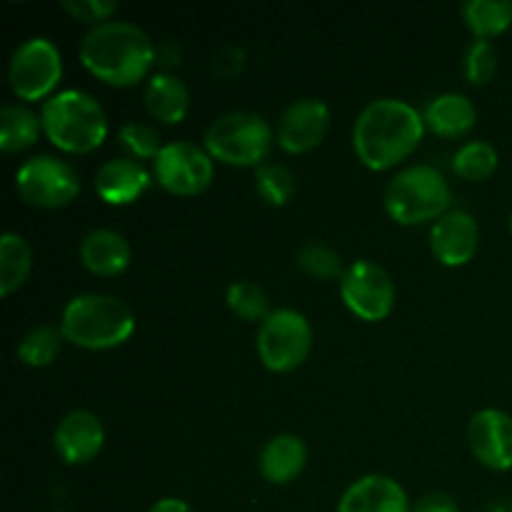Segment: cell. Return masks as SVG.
<instances>
[{
  "label": "cell",
  "instance_id": "d6986e66",
  "mask_svg": "<svg viewBox=\"0 0 512 512\" xmlns=\"http://www.w3.org/2000/svg\"><path fill=\"white\" fill-rule=\"evenodd\" d=\"M308 465V445L295 433H278L263 445L258 470L270 485H290L303 475Z\"/></svg>",
  "mask_w": 512,
  "mask_h": 512
},
{
  "label": "cell",
  "instance_id": "3957f363",
  "mask_svg": "<svg viewBox=\"0 0 512 512\" xmlns=\"http://www.w3.org/2000/svg\"><path fill=\"white\" fill-rule=\"evenodd\" d=\"M65 343L85 350H110L128 343L135 315L128 303L108 293H83L68 300L60 315Z\"/></svg>",
  "mask_w": 512,
  "mask_h": 512
},
{
  "label": "cell",
  "instance_id": "d590c367",
  "mask_svg": "<svg viewBox=\"0 0 512 512\" xmlns=\"http://www.w3.org/2000/svg\"><path fill=\"white\" fill-rule=\"evenodd\" d=\"M510 233H512V210H510Z\"/></svg>",
  "mask_w": 512,
  "mask_h": 512
},
{
  "label": "cell",
  "instance_id": "836d02e7",
  "mask_svg": "<svg viewBox=\"0 0 512 512\" xmlns=\"http://www.w3.org/2000/svg\"><path fill=\"white\" fill-rule=\"evenodd\" d=\"M148 512H195V510L180 498H160L158 503L150 505Z\"/></svg>",
  "mask_w": 512,
  "mask_h": 512
},
{
  "label": "cell",
  "instance_id": "f1b7e54d",
  "mask_svg": "<svg viewBox=\"0 0 512 512\" xmlns=\"http://www.w3.org/2000/svg\"><path fill=\"white\" fill-rule=\"evenodd\" d=\"M295 263H298V268L305 275H310L315 280H338L345 273L340 253L335 248H330L328 243H323V240L305 243L298 250V255H295Z\"/></svg>",
  "mask_w": 512,
  "mask_h": 512
},
{
  "label": "cell",
  "instance_id": "9c48e42d",
  "mask_svg": "<svg viewBox=\"0 0 512 512\" xmlns=\"http://www.w3.org/2000/svg\"><path fill=\"white\" fill-rule=\"evenodd\" d=\"M15 190L20 200L40 210L65 208L80 193V175L68 160L55 155H33L15 170Z\"/></svg>",
  "mask_w": 512,
  "mask_h": 512
},
{
  "label": "cell",
  "instance_id": "7c38bea8",
  "mask_svg": "<svg viewBox=\"0 0 512 512\" xmlns=\"http://www.w3.org/2000/svg\"><path fill=\"white\" fill-rule=\"evenodd\" d=\"M330 108L320 98H298L285 105L275 123V143L290 155H303L318 148L330 130Z\"/></svg>",
  "mask_w": 512,
  "mask_h": 512
},
{
  "label": "cell",
  "instance_id": "44dd1931",
  "mask_svg": "<svg viewBox=\"0 0 512 512\" xmlns=\"http://www.w3.org/2000/svg\"><path fill=\"white\" fill-rule=\"evenodd\" d=\"M143 103L150 118L160 120L165 125H175L185 120L190 110V90L178 75L173 73H153L143 88Z\"/></svg>",
  "mask_w": 512,
  "mask_h": 512
},
{
  "label": "cell",
  "instance_id": "5bb4252c",
  "mask_svg": "<svg viewBox=\"0 0 512 512\" xmlns=\"http://www.w3.org/2000/svg\"><path fill=\"white\" fill-rule=\"evenodd\" d=\"M480 248V225L468 210H448L430 225V253L445 268H463Z\"/></svg>",
  "mask_w": 512,
  "mask_h": 512
},
{
  "label": "cell",
  "instance_id": "277c9868",
  "mask_svg": "<svg viewBox=\"0 0 512 512\" xmlns=\"http://www.w3.org/2000/svg\"><path fill=\"white\" fill-rule=\"evenodd\" d=\"M43 133L63 153L88 155L108 138V115L85 90H60L40 108Z\"/></svg>",
  "mask_w": 512,
  "mask_h": 512
},
{
  "label": "cell",
  "instance_id": "d6a6232c",
  "mask_svg": "<svg viewBox=\"0 0 512 512\" xmlns=\"http://www.w3.org/2000/svg\"><path fill=\"white\" fill-rule=\"evenodd\" d=\"M410 512H460V505L455 503V498L445 493H428L418 503H413Z\"/></svg>",
  "mask_w": 512,
  "mask_h": 512
},
{
  "label": "cell",
  "instance_id": "f546056e",
  "mask_svg": "<svg viewBox=\"0 0 512 512\" xmlns=\"http://www.w3.org/2000/svg\"><path fill=\"white\" fill-rule=\"evenodd\" d=\"M118 143L123 145L128 158L138 160V163H143V160H155L165 145L160 143L158 130L148 123H140V120H130V123L120 125Z\"/></svg>",
  "mask_w": 512,
  "mask_h": 512
},
{
  "label": "cell",
  "instance_id": "d4e9b609",
  "mask_svg": "<svg viewBox=\"0 0 512 512\" xmlns=\"http://www.w3.org/2000/svg\"><path fill=\"white\" fill-rule=\"evenodd\" d=\"M65 343V335L60 330V325L53 323H40L33 325L28 333L20 338L18 348V360L28 368H48L55 358H58L60 348Z\"/></svg>",
  "mask_w": 512,
  "mask_h": 512
},
{
  "label": "cell",
  "instance_id": "7402d4cb",
  "mask_svg": "<svg viewBox=\"0 0 512 512\" xmlns=\"http://www.w3.org/2000/svg\"><path fill=\"white\" fill-rule=\"evenodd\" d=\"M43 120L28 105L8 103L0 108V148L3 153H20L38 143Z\"/></svg>",
  "mask_w": 512,
  "mask_h": 512
},
{
  "label": "cell",
  "instance_id": "9a60e30c",
  "mask_svg": "<svg viewBox=\"0 0 512 512\" xmlns=\"http://www.w3.org/2000/svg\"><path fill=\"white\" fill-rule=\"evenodd\" d=\"M53 445L68 465H85L100 455L105 445V428L93 410H70L53 433Z\"/></svg>",
  "mask_w": 512,
  "mask_h": 512
},
{
  "label": "cell",
  "instance_id": "4fadbf2b",
  "mask_svg": "<svg viewBox=\"0 0 512 512\" xmlns=\"http://www.w3.org/2000/svg\"><path fill=\"white\" fill-rule=\"evenodd\" d=\"M468 445L480 465L495 473L512 470V415L500 408H483L470 418Z\"/></svg>",
  "mask_w": 512,
  "mask_h": 512
},
{
  "label": "cell",
  "instance_id": "4316f807",
  "mask_svg": "<svg viewBox=\"0 0 512 512\" xmlns=\"http://www.w3.org/2000/svg\"><path fill=\"white\" fill-rule=\"evenodd\" d=\"M255 193L268 205L283 208L298 193V180L288 165L263 163L260 168H255Z\"/></svg>",
  "mask_w": 512,
  "mask_h": 512
},
{
  "label": "cell",
  "instance_id": "8992f818",
  "mask_svg": "<svg viewBox=\"0 0 512 512\" xmlns=\"http://www.w3.org/2000/svg\"><path fill=\"white\" fill-rule=\"evenodd\" d=\"M275 145V128L253 110H230L208 125L203 148L210 158L233 168H260Z\"/></svg>",
  "mask_w": 512,
  "mask_h": 512
},
{
  "label": "cell",
  "instance_id": "ac0fdd59",
  "mask_svg": "<svg viewBox=\"0 0 512 512\" xmlns=\"http://www.w3.org/2000/svg\"><path fill=\"white\" fill-rule=\"evenodd\" d=\"M78 253L83 268L100 278H115V275L125 273L130 258H133V250H130L125 235L113 228H93L90 233H85Z\"/></svg>",
  "mask_w": 512,
  "mask_h": 512
},
{
  "label": "cell",
  "instance_id": "2e32d148",
  "mask_svg": "<svg viewBox=\"0 0 512 512\" xmlns=\"http://www.w3.org/2000/svg\"><path fill=\"white\" fill-rule=\"evenodd\" d=\"M408 493L395 478L383 473H370L348 485L338 500L335 512H410Z\"/></svg>",
  "mask_w": 512,
  "mask_h": 512
},
{
  "label": "cell",
  "instance_id": "603a6c76",
  "mask_svg": "<svg viewBox=\"0 0 512 512\" xmlns=\"http://www.w3.org/2000/svg\"><path fill=\"white\" fill-rule=\"evenodd\" d=\"M33 270V250L20 233H3L0 238V295L8 298L20 290Z\"/></svg>",
  "mask_w": 512,
  "mask_h": 512
},
{
  "label": "cell",
  "instance_id": "ffe728a7",
  "mask_svg": "<svg viewBox=\"0 0 512 512\" xmlns=\"http://www.w3.org/2000/svg\"><path fill=\"white\" fill-rule=\"evenodd\" d=\"M425 128L440 138L468 135L478 123V108L465 93H440L425 105Z\"/></svg>",
  "mask_w": 512,
  "mask_h": 512
},
{
  "label": "cell",
  "instance_id": "e0dca14e",
  "mask_svg": "<svg viewBox=\"0 0 512 512\" xmlns=\"http://www.w3.org/2000/svg\"><path fill=\"white\" fill-rule=\"evenodd\" d=\"M150 188V173L133 158H113L95 173V193L108 205H130Z\"/></svg>",
  "mask_w": 512,
  "mask_h": 512
},
{
  "label": "cell",
  "instance_id": "8fae6325",
  "mask_svg": "<svg viewBox=\"0 0 512 512\" xmlns=\"http://www.w3.org/2000/svg\"><path fill=\"white\" fill-rule=\"evenodd\" d=\"M153 178L168 193L190 198L210 188L215 178V160L193 140H173L165 143L153 160Z\"/></svg>",
  "mask_w": 512,
  "mask_h": 512
},
{
  "label": "cell",
  "instance_id": "83f0119b",
  "mask_svg": "<svg viewBox=\"0 0 512 512\" xmlns=\"http://www.w3.org/2000/svg\"><path fill=\"white\" fill-rule=\"evenodd\" d=\"M225 303H228L230 313L235 318L248 320V323H255V320L263 323L270 315L268 293L258 283H253V280H235V283H230L228 293H225Z\"/></svg>",
  "mask_w": 512,
  "mask_h": 512
},
{
  "label": "cell",
  "instance_id": "484cf974",
  "mask_svg": "<svg viewBox=\"0 0 512 512\" xmlns=\"http://www.w3.org/2000/svg\"><path fill=\"white\" fill-rule=\"evenodd\" d=\"M498 165V148H495L493 143H488V140H468V143L460 145L458 153L453 155L455 175H460L463 180H470V183H480V180L493 178Z\"/></svg>",
  "mask_w": 512,
  "mask_h": 512
},
{
  "label": "cell",
  "instance_id": "7a4b0ae2",
  "mask_svg": "<svg viewBox=\"0 0 512 512\" xmlns=\"http://www.w3.org/2000/svg\"><path fill=\"white\" fill-rule=\"evenodd\" d=\"M78 58L83 68L105 85L130 88L150 73L158 48L140 25L130 20H108L83 35Z\"/></svg>",
  "mask_w": 512,
  "mask_h": 512
},
{
  "label": "cell",
  "instance_id": "ba28073f",
  "mask_svg": "<svg viewBox=\"0 0 512 512\" xmlns=\"http://www.w3.org/2000/svg\"><path fill=\"white\" fill-rule=\"evenodd\" d=\"M63 78V55L50 38L35 35L15 45L8 63V80L20 100H48Z\"/></svg>",
  "mask_w": 512,
  "mask_h": 512
},
{
  "label": "cell",
  "instance_id": "e575fe53",
  "mask_svg": "<svg viewBox=\"0 0 512 512\" xmlns=\"http://www.w3.org/2000/svg\"><path fill=\"white\" fill-rule=\"evenodd\" d=\"M485 512H512V500L510 503H493V505H488V508H485Z\"/></svg>",
  "mask_w": 512,
  "mask_h": 512
},
{
  "label": "cell",
  "instance_id": "6da1fadb",
  "mask_svg": "<svg viewBox=\"0 0 512 512\" xmlns=\"http://www.w3.org/2000/svg\"><path fill=\"white\" fill-rule=\"evenodd\" d=\"M425 130L423 113L408 100L375 98L355 118L353 150L365 168L383 173L420 148Z\"/></svg>",
  "mask_w": 512,
  "mask_h": 512
},
{
  "label": "cell",
  "instance_id": "52a82bcc",
  "mask_svg": "<svg viewBox=\"0 0 512 512\" xmlns=\"http://www.w3.org/2000/svg\"><path fill=\"white\" fill-rule=\"evenodd\" d=\"M258 358L270 373H293L313 348V325L300 310H270L258 330Z\"/></svg>",
  "mask_w": 512,
  "mask_h": 512
},
{
  "label": "cell",
  "instance_id": "5b68a950",
  "mask_svg": "<svg viewBox=\"0 0 512 512\" xmlns=\"http://www.w3.org/2000/svg\"><path fill=\"white\" fill-rule=\"evenodd\" d=\"M453 203V190L433 165H408L385 188V213L398 225H423L443 218Z\"/></svg>",
  "mask_w": 512,
  "mask_h": 512
},
{
  "label": "cell",
  "instance_id": "1f68e13d",
  "mask_svg": "<svg viewBox=\"0 0 512 512\" xmlns=\"http://www.w3.org/2000/svg\"><path fill=\"white\" fill-rule=\"evenodd\" d=\"M120 5L115 0H63V10L78 23L95 25L108 23L118 13Z\"/></svg>",
  "mask_w": 512,
  "mask_h": 512
},
{
  "label": "cell",
  "instance_id": "4dcf8cb0",
  "mask_svg": "<svg viewBox=\"0 0 512 512\" xmlns=\"http://www.w3.org/2000/svg\"><path fill=\"white\" fill-rule=\"evenodd\" d=\"M500 68V55L490 40H473L463 58V73L468 83L485 85L495 78Z\"/></svg>",
  "mask_w": 512,
  "mask_h": 512
},
{
  "label": "cell",
  "instance_id": "cb8c5ba5",
  "mask_svg": "<svg viewBox=\"0 0 512 512\" xmlns=\"http://www.w3.org/2000/svg\"><path fill=\"white\" fill-rule=\"evenodd\" d=\"M463 18L475 40L498 38L512 25V3L510 0H470L463 5Z\"/></svg>",
  "mask_w": 512,
  "mask_h": 512
},
{
  "label": "cell",
  "instance_id": "30bf717a",
  "mask_svg": "<svg viewBox=\"0 0 512 512\" xmlns=\"http://www.w3.org/2000/svg\"><path fill=\"white\" fill-rule=\"evenodd\" d=\"M340 298L355 318L365 323H380L393 313L398 290L383 265L373 260H355L340 278Z\"/></svg>",
  "mask_w": 512,
  "mask_h": 512
}]
</instances>
